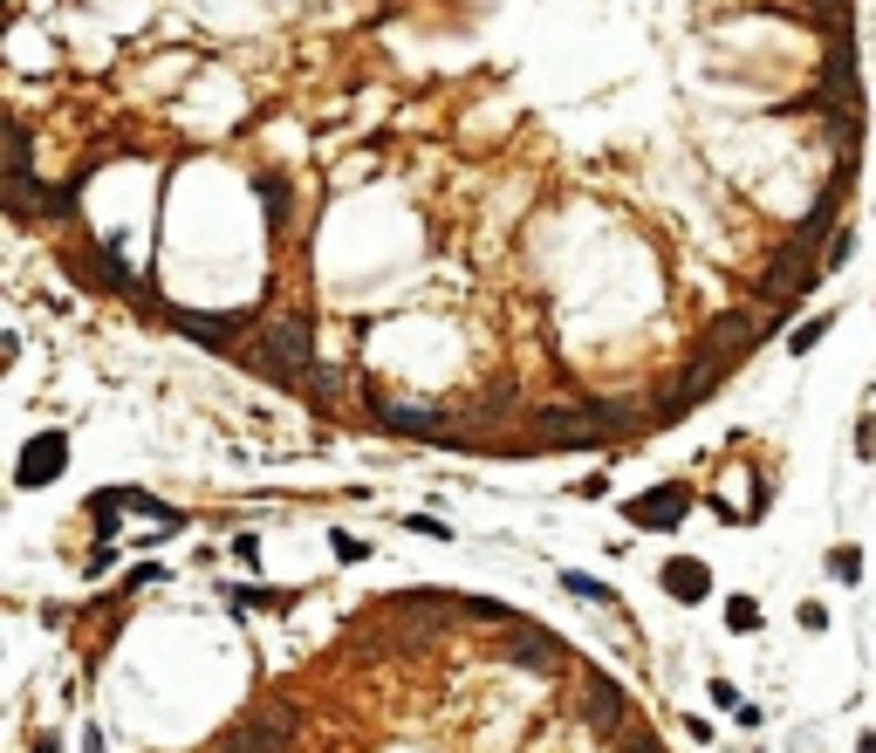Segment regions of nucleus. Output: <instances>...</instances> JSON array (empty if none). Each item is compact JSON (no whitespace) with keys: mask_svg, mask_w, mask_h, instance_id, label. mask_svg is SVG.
<instances>
[{"mask_svg":"<svg viewBox=\"0 0 876 753\" xmlns=\"http://www.w3.org/2000/svg\"><path fill=\"white\" fill-rule=\"evenodd\" d=\"M370 411H377V425H384V431H397V439H446V446H459V439H466L452 411L418 405V398H384V390H377Z\"/></svg>","mask_w":876,"mask_h":753,"instance_id":"3","label":"nucleus"},{"mask_svg":"<svg viewBox=\"0 0 876 753\" xmlns=\"http://www.w3.org/2000/svg\"><path fill=\"white\" fill-rule=\"evenodd\" d=\"M794 617H802V630H822V623H828V610H822V603H802Z\"/></svg>","mask_w":876,"mask_h":753,"instance_id":"23","label":"nucleus"},{"mask_svg":"<svg viewBox=\"0 0 876 753\" xmlns=\"http://www.w3.org/2000/svg\"><path fill=\"white\" fill-rule=\"evenodd\" d=\"M62 466H69V431H34L21 446V459H14V487L34 493V487H49Z\"/></svg>","mask_w":876,"mask_h":753,"instance_id":"6","label":"nucleus"},{"mask_svg":"<svg viewBox=\"0 0 876 753\" xmlns=\"http://www.w3.org/2000/svg\"><path fill=\"white\" fill-rule=\"evenodd\" d=\"M507 658H513V664H528V671H569L562 638H554V630H534V623H513Z\"/></svg>","mask_w":876,"mask_h":753,"instance_id":"7","label":"nucleus"},{"mask_svg":"<svg viewBox=\"0 0 876 753\" xmlns=\"http://www.w3.org/2000/svg\"><path fill=\"white\" fill-rule=\"evenodd\" d=\"M828 569H835V576H843V582H856V569H863V554H856V548H835V554H828Z\"/></svg>","mask_w":876,"mask_h":753,"instance_id":"20","label":"nucleus"},{"mask_svg":"<svg viewBox=\"0 0 876 753\" xmlns=\"http://www.w3.org/2000/svg\"><path fill=\"white\" fill-rule=\"evenodd\" d=\"M685 507H692V493H685V487H651V493L623 500L630 528H679V521H685Z\"/></svg>","mask_w":876,"mask_h":753,"instance_id":"9","label":"nucleus"},{"mask_svg":"<svg viewBox=\"0 0 876 753\" xmlns=\"http://www.w3.org/2000/svg\"><path fill=\"white\" fill-rule=\"evenodd\" d=\"M562 589H575V597H582V603H595V597H603V603H610V589H603V582H589V576H562Z\"/></svg>","mask_w":876,"mask_h":753,"instance_id":"21","label":"nucleus"},{"mask_svg":"<svg viewBox=\"0 0 876 753\" xmlns=\"http://www.w3.org/2000/svg\"><path fill=\"white\" fill-rule=\"evenodd\" d=\"M808 247H815L808 233H794V241L767 261V282H761V295H767V302H802V295H808V282L828 267V261H815Z\"/></svg>","mask_w":876,"mask_h":753,"instance_id":"4","label":"nucleus"},{"mask_svg":"<svg viewBox=\"0 0 876 753\" xmlns=\"http://www.w3.org/2000/svg\"><path fill=\"white\" fill-rule=\"evenodd\" d=\"M712 356H726V364H740V356L753 349V315L740 308V315H726V323L720 329H712V343H705Z\"/></svg>","mask_w":876,"mask_h":753,"instance_id":"12","label":"nucleus"},{"mask_svg":"<svg viewBox=\"0 0 876 753\" xmlns=\"http://www.w3.org/2000/svg\"><path fill=\"white\" fill-rule=\"evenodd\" d=\"M828 329H835V315H815V323H802V329L787 336V349H794V356H808V349H815V343H822Z\"/></svg>","mask_w":876,"mask_h":753,"instance_id":"14","label":"nucleus"},{"mask_svg":"<svg viewBox=\"0 0 876 753\" xmlns=\"http://www.w3.org/2000/svg\"><path fill=\"white\" fill-rule=\"evenodd\" d=\"M712 705H726V712H740V692H733L726 679H712Z\"/></svg>","mask_w":876,"mask_h":753,"instance_id":"22","label":"nucleus"},{"mask_svg":"<svg viewBox=\"0 0 876 753\" xmlns=\"http://www.w3.org/2000/svg\"><path fill=\"white\" fill-rule=\"evenodd\" d=\"M8 172H28V131L8 124Z\"/></svg>","mask_w":876,"mask_h":753,"instance_id":"18","label":"nucleus"},{"mask_svg":"<svg viewBox=\"0 0 876 753\" xmlns=\"http://www.w3.org/2000/svg\"><path fill=\"white\" fill-rule=\"evenodd\" d=\"M534 446H554V452H575V446H595L623 431V405H582V411H541L534 418Z\"/></svg>","mask_w":876,"mask_h":753,"instance_id":"2","label":"nucleus"},{"mask_svg":"<svg viewBox=\"0 0 876 753\" xmlns=\"http://www.w3.org/2000/svg\"><path fill=\"white\" fill-rule=\"evenodd\" d=\"M261 200H267V220L274 226H288V185L282 179H261Z\"/></svg>","mask_w":876,"mask_h":753,"instance_id":"16","label":"nucleus"},{"mask_svg":"<svg viewBox=\"0 0 876 753\" xmlns=\"http://www.w3.org/2000/svg\"><path fill=\"white\" fill-rule=\"evenodd\" d=\"M34 753H62V746H55V740H42V746H34Z\"/></svg>","mask_w":876,"mask_h":753,"instance_id":"26","label":"nucleus"},{"mask_svg":"<svg viewBox=\"0 0 876 753\" xmlns=\"http://www.w3.org/2000/svg\"><path fill=\"white\" fill-rule=\"evenodd\" d=\"M664 589L679 603H705L712 597V569L699 562V554H671V562H664Z\"/></svg>","mask_w":876,"mask_h":753,"instance_id":"10","label":"nucleus"},{"mask_svg":"<svg viewBox=\"0 0 876 753\" xmlns=\"http://www.w3.org/2000/svg\"><path fill=\"white\" fill-rule=\"evenodd\" d=\"M575 712L589 726H603V733H630V699L617 679H603V671H582V685H575Z\"/></svg>","mask_w":876,"mask_h":753,"instance_id":"5","label":"nucleus"},{"mask_svg":"<svg viewBox=\"0 0 876 753\" xmlns=\"http://www.w3.org/2000/svg\"><path fill=\"white\" fill-rule=\"evenodd\" d=\"M206 753H267V746H254V740H247L241 726H233V733H220V740H213Z\"/></svg>","mask_w":876,"mask_h":753,"instance_id":"17","label":"nucleus"},{"mask_svg":"<svg viewBox=\"0 0 876 753\" xmlns=\"http://www.w3.org/2000/svg\"><path fill=\"white\" fill-rule=\"evenodd\" d=\"M623 753H664V740L644 733V726H630V733H623Z\"/></svg>","mask_w":876,"mask_h":753,"instance_id":"19","label":"nucleus"},{"mask_svg":"<svg viewBox=\"0 0 876 753\" xmlns=\"http://www.w3.org/2000/svg\"><path fill=\"white\" fill-rule=\"evenodd\" d=\"M726 630H740V638H746V630H761V603H753V597H733V603H726Z\"/></svg>","mask_w":876,"mask_h":753,"instance_id":"15","label":"nucleus"},{"mask_svg":"<svg viewBox=\"0 0 876 753\" xmlns=\"http://www.w3.org/2000/svg\"><path fill=\"white\" fill-rule=\"evenodd\" d=\"M308 370H315V329H308V315H267V329H261V377L302 384Z\"/></svg>","mask_w":876,"mask_h":753,"instance_id":"1","label":"nucleus"},{"mask_svg":"<svg viewBox=\"0 0 876 753\" xmlns=\"http://www.w3.org/2000/svg\"><path fill=\"white\" fill-rule=\"evenodd\" d=\"M856 753H876V733H863V746H856Z\"/></svg>","mask_w":876,"mask_h":753,"instance_id":"25","label":"nucleus"},{"mask_svg":"<svg viewBox=\"0 0 876 753\" xmlns=\"http://www.w3.org/2000/svg\"><path fill=\"white\" fill-rule=\"evenodd\" d=\"M165 323L185 329V336H198V343H213V349L233 343V323H226V315H220V323H206V315H192V308H165Z\"/></svg>","mask_w":876,"mask_h":753,"instance_id":"13","label":"nucleus"},{"mask_svg":"<svg viewBox=\"0 0 876 753\" xmlns=\"http://www.w3.org/2000/svg\"><path fill=\"white\" fill-rule=\"evenodd\" d=\"M83 753H103V740H96V733H90V740H83Z\"/></svg>","mask_w":876,"mask_h":753,"instance_id":"24","label":"nucleus"},{"mask_svg":"<svg viewBox=\"0 0 876 753\" xmlns=\"http://www.w3.org/2000/svg\"><path fill=\"white\" fill-rule=\"evenodd\" d=\"M241 733H247L254 746H267V753H288V746H295V705H288V699L254 705L247 720H241Z\"/></svg>","mask_w":876,"mask_h":753,"instance_id":"8","label":"nucleus"},{"mask_svg":"<svg viewBox=\"0 0 876 753\" xmlns=\"http://www.w3.org/2000/svg\"><path fill=\"white\" fill-rule=\"evenodd\" d=\"M75 274H90L96 288H116V295H131V288H137V282H131V267H116V254H110V247H90L83 261H75Z\"/></svg>","mask_w":876,"mask_h":753,"instance_id":"11","label":"nucleus"}]
</instances>
